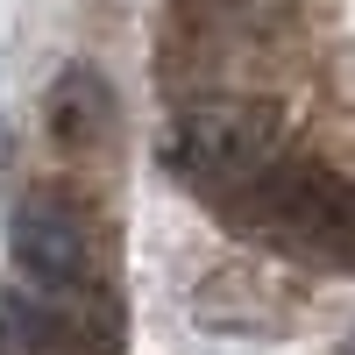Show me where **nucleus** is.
<instances>
[{
  "mask_svg": "<svg viewBox=\"0 0 355 355\" xmlns=\"http://www.w3.org/2000/svg\"><path fill=\"white\" fill-rule=\"evenodd\" d=\"M277 135L284 128H277V107L270 100H234V93H220V100H199V107L178 114L164 157H171V171L185 178L199 199L234 206L242 192L263 185L270 164H284L277 157Z\"/></svg>",
  "mask_w": 355,
  "mask_h": 355,
  "instance_id": "1",
  "label": "nucleus"
},
{
  "mask_svg": "<svg viewBox=\"0 0 355 355\" xmlns=\"http://www.w3.org/2000/svg\"><path fill=\"white\" fill-rule=\"evenodd\" d=\"M8 256L43 299H71L93 284V220L64 192H28L8 214Z\"/></svg>",
  "mask_w": 355,
  "mask_h": 355,
  "instance_id": "2",
  "label": "nucleus"
},
{
  "mask_svg": "<svg viewBox=\"0 0 355 355\" xmlns=\"http://www.w3.org/2000/svg\"><path fill=\"white\" fill-rule=\"evenodd\" d=\"M299 313V291L284 277H270L263 263H234V270H214L192 291V320L214 334H277Z\"/></svg>",
  "mask_w": 355,
  "mask_h": 355,
  "instance_id": "3",
  "label": "nucleus"
},
{
  "mask_svg": "<svg viewBox=\"0 0 355 355\" xmlns=\"http://www.w3.org/2000/svg\"><path fill=\"white\" fill-rule=\"evenodd\" d=\"M114 121H121V107H114V85H107L100 64H64V71L50 78V93H43V128H50L57 150H71V157L107 150V142H114Z\"/></svg>",
  "mask_w": 355,
  "mask_h": 355,
  "instance_id": "4",
  "label": "nucleus"
},
{
  "mask_svg": "<svg viewBox=\"0 0 355 355\" xmlns=\"http://www.w3.org/2000/svg\"><path fill=\"white\" fill-rule=\"evenodd\" d=\"M0 355H43V299L0 291Z\"/></svg>",
  "mask_w": 355,
  "mask_h": 355,
  "instance_id": "5",
  "label": "nucleus"
},
{
  "mask_svg": "<svg viewBox=\"0 0 355 355\" xmlns=\"http://www.w3.org/2000/svg\"><path fill=\"white\" fill-rule=\"evenodd\" d=\"M348 355H355V341H348Z\"/></svg>",
  "mask_w": 355,
  "mask_h": 355,
  "instance_id": "6",
  "label": "nucleus"
}]
</instances>
